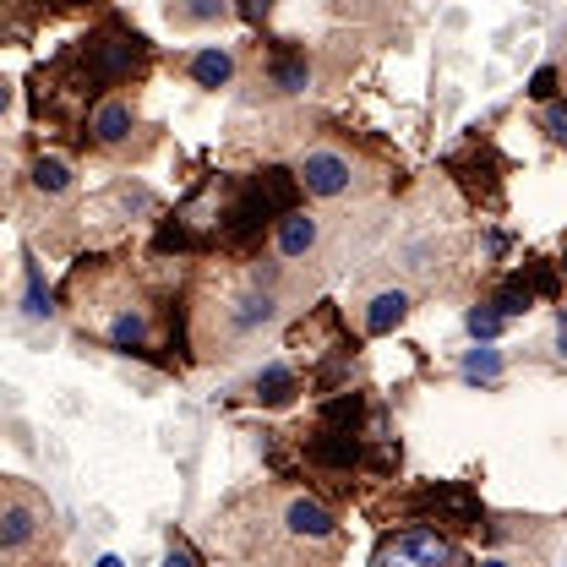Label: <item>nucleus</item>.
Returning a JSON list of instances; mask_svg holds the SVG:
<instances>
[{"label": "nucleus", "instance_id": "20", "mask_svg": "<svg viewBox=\"0 0 567 567\" xmlns=\"http://www.w3.org/2000/svg\"><path fill=\"white\" fill-rule=\"evenodd\" d=\"M164 567H203V557L192 551L186 535H169V551H164Z\"/></svg>", "mask_w": 567, "mask_h": 567}, {"label": "nucleus", "instance_id": "3", "mask_svg": "<svg viewBox=\"0 0 567 567\" xmlns=\"http://www.w3.org/2000/svg\"><path fill=\"white\" fill-rule=\"evenodd\" d=\"M279 322V262L224 268L192 295V350L229 360L240 344L262 339Z\"/></svg>", "mask_w": 567, "mask_h": 567}, {"label": "nucleus", "instance_id": "31", "mask_svg": "<svg viewBox=\"0 0 567 567\" xmlns=\"http://www.w3.org/2000/svg\"><path fill=\"white\" fill-rule=\"evenodd\" d=\"M0 203H6V186H0Z\"/></svg>", "mask_w": 567, "mask_h": 567}, {"label": "nucleus", "instance_id": "16", "mask_svg": "<svg viewBox=\"0 0 567 567\" xmlns=\"http://www.w3.org/2000/svg\"><path fill=\"white\" fill-rule=\"evenodd\" d=\"M235 17V0H164V22L175 33H208Z\"/></svg>", "mask_w": 567, "mask_h": 567}, {"label": "nucleus", "instance_id": "27", "mask_svg": "<svg viewBox=\"0 0 567 567\" xmlns=\"http://www.w3.org/2000/svg\"><path fill=\"white\" fill-rule=\"evenodd\" d=\"M6 110H11V82L0 76V115H6Z\"/></svg>", "mask_w": 567, "mask_h": 567}, {"label": "nucleus", "instance_id": "6", "mask_svg": "<svg viewBox=\"0 0 567 567\" xmlns=\"http://www.w3.org/2000/svg\"><path fill=\"white\" fill-rule=\"evenodd\" d=\"M82 142L104 158H147L158 147V126H147L137 110V87H110L82 110Z\"/></svg>", "mask_w": 567, "mask_h": 567}, {"label": "nucleus", "instance_id": "15", "mask_svg": "<svg viewBox=\"0 0 567 567\" xmlns=\"http://www.w3.org/2000/svg\"><path fill=\"white\" fill-rule=\"evenodd\" d=\"M181 71L197 82V87H235V76H240V55L229 50V44H208V50H192V55H181Z\"/></svg>", "mask_w": 567, "mask_h": 567}, {"label": "nucleus", "instance_id": "25", "mask_svg": "<svg viewBox=\"0 0 567 567\" xmlns=\"http://www.w3.org/2000/svg\"><path fill=\"white\" fill-rule=\"evenodd\" d=\"M475 567H529V563H518V557H481Z\"/></svg>", "mask_w": 567, "mask_h": 567}, {"label": "nucleus", "instance_id": "7", "mask_svg": "<svg viewBox=\"0 0 567 567\" xmlns=\"http://www.w3.org/2000/svg\"><path fill=\"white\" fill-rule=\"evenodd\" d=\"M295 186L317 203H339V197H360L371 192V169L354 158L344 142H311L295 164H289Z\"/></svg>", "mask_w": 567, "mask_h": 567}, {"label": "nucleus", "instance_id": "5", "mask_svg": "<svg viewBox=\"0 0 567 567\" xmlns=\"http://www.w3.org/2000/svg\"><path fill=\"white\" fill-rule=\"evenodd\" d=\"M61 546L50 496L17 475H0V567H44Z\"/></svg>", "mask_w": 567, "mask_h": 567}, {"label": "nucleus", "instance_id": "24", "mask_svg": "<svg viewBox=\"0 0 567 567\" xmlns=\"http://www.w3.org/2000/svg\"><path fill=\"white\" fill-rule=\"evenodd\" d=\"M268 11H274V0H235V17H246L251 28H262V22H268Z\"/></svg>", "mask_w": 567, "mask_h": 567}, {"label": "nucleus", "instance_id": "13", "mask_svg": "<svg viewBox=\"0 0 567 567\" xmlns=\"http://www.w3.org/2000/svg\"><path fill=\"white\" fill-rule=\"evenodd\" d=\"M322 246V218L306 208H289L284 218H274V257L279 262H311Z\"/></svg>", "mask_w": 567, "mask_h": 567}, {"label": "nucleus", "instance_id": "8", "mask_svg": "<svg viewBox=\"0 0 567 567\" xmlns=\"http://www.w3.org/2000/svg\"><path fill=\"white\" fill-rule=\"evenodd\" d=\"M371 567H475L453 535L431 529V524H410V529H393L377 540L371 551Z\"/></svg>", "mask_w": 567, "mask_h": 567}, {"label": "nucleus", "instance_id": "26", "mask_svg": "<svg viewBox=\"0 0 567 567\" xmlns=\"http://www.w3.org/2000/svg\"><path fill=\"white\" fill-rule=\"evenodd\" d=\"M557 354L567 360V311H563V322H557Z\"/></svg>", "mask_w": 567, "mask_h": 567}, {"label": "nucleus", "instance_id": "10", "mask_svg": "<svg viewBox=\"0 0 567 567\" xmlns=\"http://www.w3.org/2000/svg\"><path fill=\"white\" fill-rule=\"evenodd\" d=\"M257 87L262 93H279V99H295L311 87V55L300 44H257Z\"/></svg>", "mask_w": 567, "mask_h": 567}, {"label": "nucleus", "instance_id": "2", "mask_svg": "<svg viewBox=\"0 0 567 567\" xmlns=\"http://www.w3.org/2000/svg\"><path fill=\"white\" fill-rule=\"evenodd\" d=\"M153 66V50L137 28H126L121 17L87 28V39L66 44L44 71H33V99H39V115H55V104H93L99 93L110 87H137Z\"/></svg>", "mask_w": 567, "mask_h": 567}, {"label": "nucleus", "instance_id": "22", "mask_svg": "<svg viewBox=\"0 0 567 567\" xmlns=\"http://www.w3.org/2000/svg\"><path fill=\"white\" fill-rule=\"evenodd\" d=\"M529 99H535V104L557 99V66H540L535 76H529Z\"/></svg>", "mask_w": 567, "mask_h": 567}, {"label": "nucleus", "instance_id": "18", "mask_svg": "<svg viewBox=\"0 0 567 567\" xmlns=\"http://www.w3.org/2000/svg\"><path fill=\"white\" fill-rule=\"evenodd\" d=\"M540 132L557 142V147H567V99H546L540 104Z\"/></svg>", "mask_w": 567, "mask_h": 567}, {"label": "nucleus", "instance_id": "17", "mask_svg": "<svg viewBox=\"0 0 567 567\" xmlns=\"http://www.w3.org/2000/svg\"><path fill=\"white\" fill-rule=\"evenodd\" d=\"M464 377H470V382H496V377H502V354L496 350H470L464 354Z\"/></svg>", "mask_w": 567, "mask_h": 567}, {"label": "nucleus", "instance_id": "14", "mask_svg": "<svg viewBox=\"0 0 567 567\" xmlns=\"http://www.w3.org/2000/svg\"><path fill=\"white\" fill-rule=\"evenodd\" d=\"M300 393H306V382H300V371H295L289 360H268V365L246 382V399L262 404V410H289Z\"/></svg>", "mask_w": 567, "mask_h": 567}, {"label": "nucleus", "instance_id": "1", "mask_svg": "<svg viewBox=\"0 0 567 567\" xmlns=\"http://www.w3.org/2000/svg\"><path fill=\"white\" fill-rule=\"evenodd\" d=\"M213 540L240 567H339L344 524L333 502L306 486L262 481L213 513Z\"/></svg>", "mask_w": 567, "mask_h": 567}, {"label": "nucleus", "instance_id": "11", "mask_svg": "<svg viewBox=\"0 0 567 567\" xmlns=\"http://www.w3.org/2000/svg\"><path fill=\"white\" fill-rule=\"evenodd\" d=\"M28 197H33V208H66L76 197V164L61 153H39L28 169Z\"/></svg>", "mask_w": 567, "mask_h": 567}, {"label": "nucleus", "instance_id": "12", "mask_svg": "<svg viewBox=\"0 0 567 567\" xmlns=\"http://www.w3.org/2000/svg\"><path fill=\"white\" fill-rule=\"evenodd\" d=\"M410 311H415L410 289H399V284L371 289V295L360 300V333H365V339H388V333H399V328L410 322Z\"/></svg>", "mask_w": 567, "mask_h": 567}, {"label": "nucleus", "instance_id": "21", "mask_svg": "<svg viewBox=\"0 0 567 567\" xmlns=\"http://www.w3.org/2000/svg\"><path fill=\"white\" fill-rule=\"evenodd\" d=\"M55 306H50V295H44V284H39V268H28V317H50Z\"/></svg>", "mask_w": 567, "mask_h": 567}, {"label": "nucleus", "instance_id": "9", "mask_svg": "<svg viewBox=\"0 0 567 567\" xmlns=\"http://www.w3.org/2000/svg\"><path fill=\"white\" fill-rule=\"evenodd\" d=\"M410 507L421 513V524L442 529V535H470V529H481V518H486V507L475 502V492H470L464 481L415 486V492H410Z\"/></svg>", "mask_w": 567, "mask_h": 567}, {"label": "nucleus", "instance_id": "23", "mask_svg": "<svg viewBox=\"0 0 567 567\" xmlns=\"http://www.w3.org/2000/svg\"><path fill=\"white\" fill-rule=\"evenodd\" d=\"M339 11H350V17H388L393 0H339Z\"/></svg>", "mask_w": 567, "mask_h": 567}, {"label": "nucleus", "instance_id": "19", "mask_svg": "<svg viewBox=\"0 0 567 567\" xmlns=\"http://www.w3.org/2000/svg\"><path fill=\"white\" fill-rule=\"evenodd\" d=\"M464 328H470V333H475V339H496V333H502V317H496L492 306H486V300H481V306H475V311H470V317H464Z\"/></svg>", "mask_w": 567, "mask_h": 567}, {"label": "nucleus", "instance_id": "29", "mask_svg": "<svg viewBox=\"0 0 567 567\" xmlns=\"http://www.w3.org/2000/svg\"><path fill=\"white\" fill-rule=\"evenodd\" d=\"M557 76H567V61H563V71H557Z\"/></svg>", "mask_w": 567, "mask_h": 567}, {"label": "nucleus", "instance_id": "30", "mask_svg": "<svg viewBox=\"0 0 567 567\" xmlns=\"http://www.w3.org/2000/svg\"><path fill=\"white\" fill-rule=\"evenodd\" d=\"M563 279H567V257H563Z\"/></svg>", "mask_w": 567, "mask_h": 567}, {"label": "nucleus", "instance_id": "28", "mask_svg": "<svg viewBox=\"0 0 567 567\" xmlns=\"http://www.w3.org/2000/svg\"><path fill=\"white\" fill-rule=\"evenodd\" d=\"M99 567H121V557H99Z\"/></svg>", "mask_w": 567, "mask_h": 567}, {"label": "nucleus", "instance_id": "4", "mask_svg": "<svg viewBox=\"0 0 567 567\" xmlns=\"http://www.w3.org/2000/svg\"><path fill=\"white\" fill-rule=\"evenodd\" d=\"M71 311L76 328L115 354H153L164 344L169 322L158 311V300L142 289L126 268H76L71 274Z\"/></svg>", "mask_w": 567, "mask_h": 567}]
</instances>
